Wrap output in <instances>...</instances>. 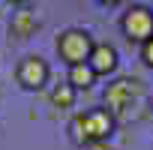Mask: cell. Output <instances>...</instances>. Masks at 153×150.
Wrapping results in <instances>:
<instances>
[{"label":"cell","instance_id":"6da1fadb","mask_svg":"<svg viewBox=\"0 0 153 150\" xmlns=\"http://www.w3.org/2000/svg\"><path fill=\"white\" fill-rule=\"evenodd\" d=\"M117 132V117L105 108H84L78 114H72L69 120V141L75 147H93L99 141H111V135Z\"/></svg>","mask_w":153,"mask_h":150},{"label":"cell","instance_id":"7a4b0ae2","mask_svg":"<svg viewBox=\"0 0 153 150\" xmlns=\"http://www.w3.org/2000/svg\"><path fill=\"white\" fill-rule=\"evenodd\" d=\"M54 51H57V57H60L66 66L87 63V57H90V51H93V36H90V30H84V27H66V30L57 36Z\"/></svg>","mask_w":153,"mask_h":150},{"label":"cell","instance_id":"3957f363","mask_svg":"<svg viewBox=\"0 0 153 150\" xmlns=\"http://www.w3.org/2000/svg\"><path fill=\"white\" fill-rule=\"evenodd\" d=\"M138 96H141V81H138V78H117V81H111V84L105 87V93H102L105 108H108L114 117L126 114V111L135 105Z\"/></svg>","mask_w":153,"mask_h":150},{"label":"cell","instance_id":"277c9868","mask_svg":"<svg viewBox=\"0 0 153 150\" xmlns=\"http://www.w3.org/2000/svg\"><path fill=\"white\" fill-rule=\"evenodd\" d=\"M15 78H18V84H21L24 90H30V93L45 90L48 81H51V66H48L45 57H39V54H27V57L18 63V69H15Z\"/></svg>","mask_w":153,"mask_h":150},{"label":"cell","instance_id":"5b68a950","mask_svg":"<svg viewBox=\"0 0 153 150\" xmlns=\"http://www.w3.org/2000/svg\"><path fill=\"white\" fill-rule=\"evenodd\" d=\"M120 30H123V36L129 42H138V45L147 42L153 36V9L150 6H141V3L129 6L123 12V18H120Z\"/></svg>","mask_w":153,"mask_h":150},{"label":"cell","instance_id":"8992f818","mask_svg":"<svg viewBox=\"0 0 153 150\" xmlns=\"http://www.w3.org/2000/svg\"><path fill=\"white\" fill-rule=\"evenodd\" d=\"M90 69L96 72V78H102V75H114L117 66H120V54L111 42H93V51L87 57Z\"/></svg>","mask_w":153,"mask_h":150},{"label":"cell","instance_id":"52a82bcc","mask_svg":"<svg viewBox=\"0 0 153 150\" xmlns=\"http://www.w3.org/2000/svg\"><path fill=\"white\" fill-rule=\"evenodd\" d=\"M75 99H78V90H75L69 81H60V84H54V87L48 90V102H51V108L69 111V108H75Z\"/></svg>","mask_w":153,"mask_h":150},{"label":"cell","instance_id":"ba28073f","mask_svg":"<svg viewBox=\"0 0 153 150\" xmlns=\"http://www.w3.org/2000/svg\"><path fill=\"white\" fill-rule=\"evenodd\" d=\"M9 30H12V36H15V39H30V36L39 30V18H36L30 9H21V12H15V15H12Z\"/></svg>","mask_w":153,"mask_h":150},{"label":"cell","instance_id":"9c48e42d","mask_svg":"<svg viewBox=\"0 0 153 150\" xmlns=\"http://www.w3.org/2000/svg\"><path fill=\"white\" fill-rule=\"evenodd\" d=\"M66 81L78 90V93H81V90H93V84H96V72L90 69V63H75V66H69Z\"/></svg>","mask_w":153,"mask_h":150},{"label":"cell","instance_id":"30bf717a","mask_svg":"<svg viewBox=\"0 0 153 150\" xmlns=\"http://www.w3.org/2000/svg\"><path fill=\"white\" fill-rule=\"evenodd\" d=\"M141 63H144L147 69H153V36H150L147 42H141Z\"/></svg>","mask_w":153,"mask_h":150},{"label":"cell","instance_id":"8fae6325","mask_svg":"<svg viewBox=\"0 0 153 150\" xmlns=\"http://www.w3.org/2000/svg\"><path fill=\"white\" fill-rule=\"evenodd\" d=\"M87 150H111V144H108V141H99V144H93V147H87Z\"/></svg>","mask_w":153,"mask_h":150},{"label":"cell","instance_id":"7c38bea8","mask_svg":"<svg viewBox=\"0 0 153 150\" xmlns=\"http://www.w3.org/2000/svg\"><path fill=\"white\" fill-rule=\"evenodd\" d=\"M99 6H117V3H123V0H96Z\"/></svg>","mask_w":153,"mask_h":150},{"label":"cell","instance_id":"4fadbf2b","mask_svg":"<svg viewBox=\"0 0 153 150\" xmlns=\"http://www.w3.org/2000/svg\"><path fill=\"white\" fill-rule=\"evenodd\" d=\"M9 3H15V6H27V3H33V0H9Z\"/></svg>","mask_w":153,"mask_h":150},{"label":"cell","instance_id":"5bb4252c","mask_svg":"<svg viewBox=\"0 0 153 150\" xmlns=\"http://www.w3.org/2000/svg\"><path fill=\"white\" fill-rule=\"evenodd\" d=\"M150 105H153V102H150Z\"/></svg>","mask_w":153,"mask_h":150}]
</instances>
